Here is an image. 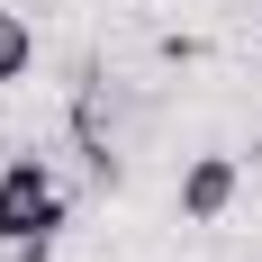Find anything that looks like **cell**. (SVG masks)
Returning <instances> with one entry per match:
<instances>
[{
  "mask_svg": "<svg viewBox=\"0 0 262 262\" xmlns=\"http://www.w3.org/2000/svg\"><path fill=\"white\" fill-rule=\"evenodd\" d=\"M235 190H244L235 154H199V163L181 172V217H190V226H217V217L235 208Z\"/></svg>",
  "mask_w": 262,
  "mask_h": 262,
  "instance_id": "2",
  "label": "cell"
},
{
  "mask_svg": "<svg viewBox=\"0 0 262 262\" xmlns=\"http://www.w3.org/2000/svg\"><path fill=\"white\" fill-rule=\"evenodd\" d=\"M27 63H36V27H27L18 9H0V91L27 81Z\"/></svg>",
  "mask_w": 262,
  "mask_h": 262,
  "instance_id": "3",
  "label": "cell"
},
{
  "mask_svg": "<svg viewBox=\"0 0 262 262\" xmlns=\"http://www.w3.org/2000/svg\"><path fill=\"white\" fill-rule=\"evenodd\" d=\"M54 226H63V181H54V163L46 154H9L0 163V244L36 262Z\"/></svg>",
  "mask_w": 262,
  "mask_h": 262,
  "instance_id": "1",
  "label": "cell"
}]
</instances>
